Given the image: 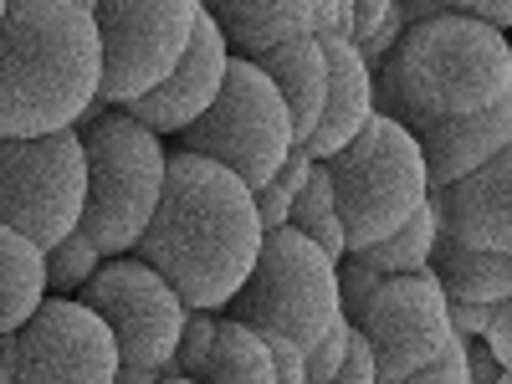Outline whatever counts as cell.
Instances as JSON below:
<instances>
[{
  "instance_id": "1",
  "label": "cell",
  "mask_w": 512,
  "mask_h": 384,
  "mask_svg": "<svg viewBox=\"0 0 512 384\" xmlns=\"http://www.w3.org/2000/svg\"><path fill=\"white\" fill-rule=\"evenodd\" d=\"M262 236L267 231L256 221V195L231 169L175 149L159 210L134 256L180 292L190 313H221L251 277Z\"/></svg>"
},
{
  "instance_id": "2",
  "label": "cell",
  "mask_w": 512,
  "mask_h": 384,
  "mask_svg": "<svg viewBox=\"0 0 512 384\" xmlns=\"http://www.w3.org/2000/svg\"><path fill=\"white\" fill-rule=\"evenodd\" d=\"M98 88L103 41L93 11L67 0H11L0 21V139L77 128Z\"/></svg>"
},
{
  "instance_id": "3",
  "label": "cell",
  "mask_w": 512,
  "mask_h": 384,
  "mask_svg": "<svg viewBox=\"0 0 512 384\" xmlns=\"http://www.w3.org/2000/svg\"><path fill=\"white\" fill-rule=\"evenodd\" d=\"M374 113L395 123L482 113L512 93V41L507 31L472 16H425L374 62Z\"/></svg>"
},
{
  "instance_id": "4",
  "label": "cell",
  "mask_w": 512,
  "mask_h": 384,
  "mask_svg": "<svg viewBox=\"0 0 512 384\" xmlns=\"http://www.w3.org/2000/svg\"><path fill=\"white\" fill-rule=\"evenodd\" d=\"M77 134L82 154H88V200H82L77 231L93 236L103 256H128L159 210L169 149L128 108L108 103H93L88 118L77 123Z\"/></svg>"
},
{
  "instance_id": "5",
  "label": "cell",
  "mask_w": 512,
  "mask_h": 384,
  "mask_svg": "<svg viewBox=\"0 0 512 384\" xmlns=\"http://www.w3.org/2000/svg\"><path fill=\"white\" fill-rule=\"evenodd\" d=\"M328 164L338 221H344L349 251H364L384 236H395L415 210L431 200V175H425V154L405 123L390 113H374L359 134L338 149Z\"/></svg>"
},
{
  "instance_id": "6",
  "label": "cell",
  "mask_w": 512,
  "mask_h": 384,
  "mask_svg": "<svg viewBox=\"0 0 512 384\" xmlns=\"http://www.w3.org/2000/svg\"><path fill=\"white\" fill-rule=\"evenodd\" d=\"M226 318L256 328V333H282L297 349H313L318 338L344 318V297H338V262L297 231H267L256 267L241 282V292L226 303Z\"/></svg>"
},
{
  "instance_id": "7",
  "label": "cell",
  "mask_w": 512,
  "mask_h": 384,
  "mask_svg": "<svg viewBox=\"0 0 512 384\" xmlns=\"http://www.w3.org/2000/svg\"><path fill=\"white\" fill-rule=\"evenodd\" d=\"M175 149L216 159L256 195L282 169V159L297 149L292 113H287L282 93L272 88V77L262 67L246 62V57H231L221 98L210 103V113H200L185 134H175Z\"/></svg>"
},
{
  "instance_id": "8",
  "label": "cell",
  "mask_w": 512,
  "mask_h": 384,
  "mask_svg": "<svg viewBox=\"0 0 512 384\" xmlns=\"http://www.w3.org/2000/svg\"><path fill=\"white\" fill-rule=\"evenodd\" d=\"M82 200H88V154L77 128L0 139V226L52 251L82 226Z\"/></svg>"
},
{
  "instance_id": "9",
  "label": "cell",
  "mask_w": 512,
  "mask_h": 384,
  "mask_svg": "<svg viewBox=\"0 0 512 384\" xmlns=\"http://www.w3.org/2000/svg\"><path fill=\"white\" fill-rule=\"evenodd\" d=\"M93 21L103 41L98 103L128 108L149 88H159L185 57L200 21V0H98Z\"/></svg>"
},
{
  "instance_id": "10",
  "label": "cell",
  "mask_w": 512,
  "mask_h": 384,
  "mask_svg": "<svg viewBox=\"0 0 512 384\" xmlns=\"http://www.w3.org/2000/svg\"><path fill=\"white\" fill-rule=\"evenodd\" d=\"M118 338V359L123 369H154V374H175V349L185 338L190 308L180 303V292L169 287L149 262L128 256H108L98 277L77 292Z\"/></svg>"
},
{
  "instance_id": "11",
  "label": "cell",
  "mask_w": 512,
  "mask_h": 384,
  "mask_svg": "<svg viewBox=\"0 0 512 384\" xmlns=\"http://www.w3.org/2000/svg\"><path fill=\"white\" fill-rule=\"evenodd\" d=\"M0 364L16 384H113L123 369L113 328L82 297L52 292L21 333L0 338Z\"/></svg>"
},
{
  "instance_id": "12",
  "label": "cell",
  "mask_w": 512,
  "mask_h": 384,
  "mask_svg": "<svg viewBox=\"0 0 512 384\" xmlns=\"http://www.w3.org/2000/svg\"><path fill=\"white\" fill-rule=\"evenodd\" d=\"M349 318L369 338L379 384H395L446 349L451 297L441 292L436 272L425 267V272H405V277H384Z\"/></svg>"
},
{
  "instance_id": "13",
  "label": "cell",
  "mask_w": 512,
  "mask_h": 384,
  "mask_svg": "<svg viewBox=\"0 0 512 384\" xmlns=\"http://www.w3.org/2000/svg\"><path fill=\"white\" fill-rule=\"evenodd\" d=\"M226 72H231V47L216 31V21L200 11L195 36H190L185 57L175 62V72H169L159 88H149L144 98L128 103V113H134L144 128H154L159 139H175L200 113H210V103H216L221 88H226Z\"/></svg>"
},
{
  "instance_id": "14",
  "label": "cell",
  "mask_w": 512,
  "mask_h": 384,
  "mask_svg": "<svg viewBox=\"0 0 512 384\" xmlns=\"http://www.w3.org/2000/svg\"><path fill=\"white\" fill-rule=\"evenodd\" d=\"M441 236H456L472 251H512V144H502L487 164L431 190Z\"/></svg>"
},
{
  "instance_id": "15",
  "label": "cell",
  "mask_w": 512,
  "mask_h": 384,
  "mask_svg": "<svg viewBox=\"0 0 512 384\" xmlns=\"http://www.w3.org/2000/svg\"><path fill=\"white\" fill-rule=\"evenodd\" d=\"M410 134L425 154V175L431 190L472 175L477 164H487L502 144H512V93L482 113H461V118H420L410 123Z\"/></svg>"
},
{
  "instance_id": "16",
  "label": "cell",
  "mask_w": 512,
  "mask_h": 384,
  "mask_svg": "<svg viewBox=\"0 0 512 384\" xmlns=\"http://www.w3.org/2000/svg\"><path fill=\"white\" fill-rule=\"evenodd\" d=\"M328 57V93H323V118L313 128V139L303 144L318 164L333 159L359 128L374 118V67L354 41H323Z\"/></svg>"
},
{
  "instance_id": "17",
  "label": "cell",
  "mask_w": 512,
  "mask_h": 384,
  "mask_svg": "<svg viewBox=\"0 0 512 384\" xmlns=\"http://www.w3.org/2000/svg\"><path fill=\"white\" fill-rule=\"evenodd\" d=\"M200 11L216 21L231 57H267L297 36H313V0H200Z\"/></svg>"
},
{
  "instance_id": "18",
  "label": "cell",
  "mask_w": 512,
  "mask_h": 384,
  "mask_svg": "<svg viewBox=\"0 0 512 384\" xmlns=\"http://www.w3.org/2000/svg\"><path fill=\"white\" fill-rule=\"evenodd\" d=\"M256 67H262L272 77V88L282 93L287 113H292V139L308 144L313 128L323 118V93H328V57H323V41L318 36H297L287 41V47L256 57Z\"/></svg>"
},
{
  "instance_id": "19",
  "label": "cell",
  "mask_w": 512,
  "mask_h": 384,
  "mask_svg": "<svg viewBox=\"0 0 512 384\" xmlns=\"http://www.w3.org/2000/svg\"><path fill=\"white\" fill-rule=\"evenodd\" d=\"M431 272L451 303H507L512 297V251H472L456 236H436Z\"/></svg>"
},
{
  "instance_id": "20",
  "label": "cell",
  "mask_w": 512,
  "mask_h": 384,
  "mask_svg": "<svg viewBox=\"0 0 512 384\" xmlns=\"http://www.w3.org/2000/svg\"><path fill=\"white\" fill-rule=\"evenodd\" d=\"M47 251L31 236L0 226V338L26 328V318L47 303Z\"/></svg>"
},
{
  "instance_id": "21",
  "label": "cell",
  "mask_w": 512,
  "mask_h": 384,
  "mask_svg": "<svg viewBox=\"0 0 512 384\" xmlns=\"http://www.w3.org/2000/svg\"><path fill=\"white\" fill-rule=\"evenodd\" d=\"M200 384H277V364L267 338L236 323V318H216V333H210V349L195 369Z\"/></svg>"
},
{
  "instance_id": "22",
  "label": "cell",
  "mask_w": 512,
  "mask_h": 384,
  "mask_svg": "<svg viewBox=\"0 0 512 384\" xmlns=\"http://www.w3.org/2000/svg\"><path fill=\"white\" fill-rule=\"evenodd\" d=\"M436 236H441V221H436V205L425 200L415 216L364 251H349L344 262H354L359 272H374V277H405V272H425L431 267V251H436Z\"/></svg>"
},
{
  "instance_id": "23",
  "label": "cell",
  "mask_w": 512,
  "mask_h": 384,
  "mask_svg": "<svg viewBox=\"0 0 512 384\" xmlns=\"http://www.w3.org/2000/svg\"><path fill=\"white\" fill-rule=\"evenodd\" d=\"M287 226L303 231V236L328 256V262H344V256H349L344 221H338V200H333V180H328V164H313V175H308L303 195H297Z\"/></svg>"
},
{
  "instance_id": "24",
  "label": "cell",
  "mask_w": 512,
  "mask_h": 384,
  "mask_svg": "<svg viewBox=\"0 0 512 384\" xmlns=\"http://www.w3.org/2000/svg\"><path fill=\"white\" fill-rule=\"evenodd\" d=\"M313 154L297 144L287 159H282V169L277 175L256 190V221H262V231H282L287 221H292V205H297V195H303V185H308V175H313Z\"/></svg>"
},
{
  "instance_id": "25",
  "label": "cell",
  "mask_w": 512,
  "mask_h": 384,
  "mask_svg": "<svg viewBox=\"0 0 512 384\" xmlns=\"http://www.w3.org/2000/svg\"><path fill=\"white\" fill-rule=\"evenodd\" d=\"M108 262V256L93 246V236H62L52 251H47V282H52V297H77L82 287H88L98 277V267Z\"/></svg>"
},
{
  "instance_id": "26",
  "label": "cell",
  "mask_w": 512,
  "mask_h": 384,
  "mask_svg": "<svg viewBox=\"0 0 512 384\" xmlns=\"http://www.w3.org/2000/svg\"><path fill=\"white\" fill-rule=\"evenodd\" d=\"M349 333H354V318L344 313L318 344L308 349V384H333L338 369H344V354H349Z\"/></svg>"
},
{
  "instance_id": "27",
  "label": "cell",
  "mask_w": 512,
  "mask_h": 384,
  "mask_svg": "<svg viewBox=\"0 0 512 384\" xmlns=\"http://www.w3.org/2000/svg\"><path fill=\"white\" fill-rule=\"evenodd\" d=\"M395 384H472V369H466V338L451 328L446 338V349L431 359V364H420L415 374L395 379Z\"/></svg>"
},
{
  "instance_id": "28",
  "label": "cell",
  "mask_w": 512,
  "mask_h": 384,
  "mask_svg": "<svg viewBox=\"0 0 512 384\" xmlns=\"http://www.w3.org/2000/svg\"><path fill=\"white\" fill-rule=\"evenodd\" d=\"M210 333H216V313H190L185 338H180V349H175V374L195 379V369H200V359L210 349Z\"/></svg>"
},
{
  "instance_id": "29",
  "label": "cell",
  "mask_w": 512,
  "mask_h": 384,
  "mask_svg": "<svg viewBox=\"0 0 512 384\" xmlns=\"http://www.w3.org/2000/svg\"><path fill=\"white\" fill-rule=\"evenodd\" d=\"M318 41H354V0H313Z\"/></svg>"
},
{
  "instance_id": "30",
  "label": "cell",
  "mask_w": 512,
  "mask_h": 384,
  "mask_svg": "<svg viewBox=\"0 0 512 384\" xmlns=\"http://www.w3.org/2000/svg\"><path fill=\"white\" fill-rule=\"evenodd\" d=\"M333 384H379V369H374V349H369V338L354 328L349 333V354H344V369H338Z\"/></svg>"
},
{
  "instance_id": "31",
  "label": "cell",
  "mask_w": 512,
  "mask_h": 384,
  "mask_svg": "<svg viewBox=\"0 0 512 384\" xmlns=\"http://www.w3.org/2000/svg\"><path fill=\"white\" fill-rule=\"evenodd\" d=\"M267 349H272V364H277V384H308V354L292 344L282 333H262Z\"/></svg>"
},
{
  "instance_id": "32",
  "label": "cell",
  "mask_w": 512,
  "mask_h": 384,
  "mask_svg": "<svg viewBox=\"0 0 512 384\" xmlns=\"http://www.w3.org/2000/svg\"><path fill=\"white\" fill-rule=\"evenodd\" d=\"M446 11L456 16H472V21H487L497 31H512V0H441Z\"/></svg>"
},
{
  "instance_id": "33",
  "label": "cell",
  "mask_w": 512,
  "mask_h": 384,
  "mask_svg": "<svg viewBox=\"0 0 512 384\" xmlns=\"http://www.w3.org/2000/svg\"><path fill=\"white\" fill-rule=\"evenodd\" d=\"M390 11H395V0H354V47L359 52L379 36V26L390 21Z\"/></svg>"
},
{
  "instance_id": "34",
  "label": "cell",
  "mask_w": 512,
  "mask_h": 384,
  "mask_svg": "<svg viewBox=\"0 0 512 384\" xmlns=\"http://www.w3.org/2000/svg\"><path fill=\"white\" fill-rule=\"evenodd\" d=\"M482 344L492 349V359H497L502 369H512V297H507V303H497L492 328L482 333Z\"/></svg>"
},
{
  "instance_id": "35",
  "label": "cell",
  "mask_w": 512,
  "mask_h": 384,
  "mask_svg": "<svg viewBox=\"0 0 512 384\" xmlns=\"http://www.w3.org/2000/svg\"><path fill=\"white\" fill-rule=\"evenodd\" d=\"M492 303H451V328L461 333V338H482L487 328H492Z\"/></svg>"
},
{
  "instance_id": "36",
  "label": "cell",
  "mask_w": 512,
  "mask_h": 384,
  "mask_svg": "<svg viewBox=\"0 0 512 384\" xmlns=\"http://www.w3.org/2000/svg\"><path fill=\"white\" fill-rule=\"evenodd\" d=\"M466 369H472V384H497L502 379V364L492 359V349L482 338H466Z\"/></svg>"
},
{
  "instance_id": "37",
  "label": "cell",
  "mask_w": 512,
  "mask_h": 384,
  "mask_svg": "<svg viewBox=\"0 0 512 384\" xmlns=\"http://www.w3.org/2000/svg\"><path fill=\"white\" fill-rule=\"evenodd\" d=\"M164 374H154V369H118V379L113 384H159Z\"/></svg>"
},
{
  "instance_id": "38",
  "label": "cell",
  "mask_w": 512,
  "mask_h": 384,
  "mask_svg": "<svg viewBox=\"0 0 512 384\" xmlns=\"http://www.w3.org/2000/svg\"><path fill=\"white\" fill-rule=\"evenodd\" d=\"M159 384H200V379H185V374H164Z\"/></svg>"
},
{
  "instance_id": "39",
  "label": "cell",
  "mask_w": 512,
  "mask_h": 384,
  "mask_svg": "<svg viewBox=\"0 0 512 384\" xmlns=\"http://www.w3.org/2000/svg\"><path fill=\"white\" fill-rule=\"evenodd\" d=\"M67 6H82V11H93V6H98V0H67Z\"/></svg>"
},
{
  "instance_id": "40",
  "label": "cell",
  "mask_w": 512,
  "mask_h": 384,
  "mask_svg": "<svg viewBox=\"0 0 512 384\" xmlns=\"http://www.w3.org/2000/svg\"><path fill=\"white\" fill-rule=\"evenodd\" d=\"M497 384H512V369H502V379H497Z\"/></svg>"
},
{
  "instance_id": "41",
  "label": "cell",
  "mask_w": 512,
  "mask_h": 384,
  "mask_svg": "<svg viewBox=\"0 0 512 384\" xmlns=\"http://www.w3.org/2000/svg\"><path fill=\"white\" fill-rule=\"evenodd\" d=\"M6 6H11V0H0V21H6Z\"/></svg>"
},
{
  "instance_id": "42",
  "label": "cell",
  "mask_w": 512,
  "mask_h": 384,
  "mask_svg": "<svg viewBox=\"0 0 512 384\" xmlns=\"http://www.w3.org/2000/svg\"><path fill=\"white\" fill-rule=\"evenodd\" d=\"M507 41H512V36H507Z\"/></svg>"
}]
</instances>
